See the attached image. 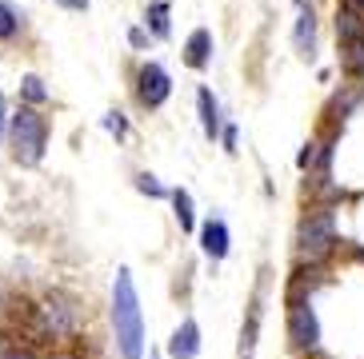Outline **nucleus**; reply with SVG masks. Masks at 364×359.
<instances>
[{
	"label": "nucleus",
	"instance_id": "obj_5",
	"mask_svg": "<svg viewBox=\"0 0 364 359\" xmlns=\"http://www.w3.org/2000/svg\"><path fill=\"white\" fill-rule=\"evenodd\" d=\"M289 339L296 351H316L321 348V319L312 311L309 296H292L289 299Z\"/></svg>",
	"mask_w": 364,
	"mask_h": 359
},
{
	"label": "nucleus",
	"instance_id": "obj_14",
	"mask_svg": "<svg viewBox=\"0 0 364 359\" xmlns=\"http://www.w3.org/2000/svg\"><path fill=\"white\" fill-rule=\"evenodd\" d=\"M168 200H172V211H176V223H181V232H196L193 192H188V188H172V192H168Z\"/></svg>",
	"mask_w": 364,
	"mask_h": 359
},
{
	"label": "nucleus",
	"instance_id": "obj_21",
	"mask_svg": "<svg viewBox=\"0 0 364 359\" xmlns=\"http://www.w3.org/2000/svg\"><path fill=\"white\" fill-rule=\"evenodd\" d=\"M216 140L225 144V152H228V156H236V152H240V148H236V144H240V136H236V124H225Z\"/></svg>",
	"mask_w": 364,
	"mask_h": 359
},
{
	"label": "nucleus",
	"instance_id": "obj_8",
	"mask_svg": "<svg viewBox=\"0 0 364 359\" xmlns=\"http://www.w3.org/2000/svg\"><path fill=\"white\" fill-rule=\"evenodd\" d=\"M196 116H200V132L208 140L220 136V128H225V116H220V100L213 96V88L200 84L196 88Z\"/></svg>",
	"mask_w": 364,
	"mask_h": 359
},
{
	"label": "nucleus",
	"instance_id": "obj_26",
	"mask_svg": "<svg viewBox=\"0 0 364 359\" xmlns=\"http://www.w3.org/2000/svg\"><path fill=\"white\" fill-rule=\"evenodd\" d=\"M296 4H304V0H296Z\"/></svg>",
	"mask_w": 364,
	"mask_h": 359
},
{
	"label": "nucleus",
	"instance_id": "obj_17",
	"mask_svg": "<svg viewBox=\"0 0 364 359\" xmlns=\"http://www.w3.org/2000/svg\"><path fill=\"white\" fill-rule=\"evenodd\" d=\"M100 124H105V132L108 136H117V140H129V116H124V112H120V108H108L105 116H100Z\"/></svg>",
	"mask_w": 364,
	"mask_h": 359
},
{
	"label": "nucleus",
	"instance_id": "obj_18",
	"mask_svg": "<svg viewBox=\"0 0 364 359\" xmlns=\"http://www.w3.org/2000/svg\"><path fill=\"white\" fill-rule=\"evenodd\" d=\"M132 184H136V192H144V196H152V200H168V188H164L152 172H136V176H132Z\"/></svg>",
	"mask_w": 364,
	"mask_h": 359
},
{
	"label": "nucleus",
	"instance_id": "obj_6",
	"mask_svg": "<svg viewBox=\"0 0 364 359\" xmlns=\"http://www.w3.org/2000/svg\"><path fill=\"white\" fill-rule=\"evenodd\" d=\"M196 240H200V252L204 260H213V264H220L228 255V248H232V232H228L225 216H208V220L196 228Z\"/></svg>",
	"mask_w": 364,
	"mask_h": 359
},
{
	"label": "nucleus",
	"instance_id": "obj_24",
	"mask_svg": "<svg viewBox=\"0 0 364 359\" xmlns=\"http://www.w3.org/2000/svg\"><path fill=\"white\" fill-rule=\"evenodd\" d=\"M60 9H68V12H88V0H56Z\"/></svg>",
	"mask_w": 364,
	"mask_h": 359
},
{
	"label": "nucleus",
	"instance_id": "obj_1",
	"mask_svg": "<svg viewBox=\"0 0 364 359\" xmlns=\"http://www.w3.org/2000/svg\"><path fill=\"white\" fill-rule=\"evenodd\" d=\"M108 316H112V336H117V351L120 359H144V311H140V296H136V280L124 264L112 275V304H108Z\"/></svg>",
	"mask_w": 364,
	"mask_h": 359
},
{
	"label": "nucleus",
	"instance_id": "obj_2",
	"mask_svg": "<svg viewBox=\"0 0 364 359\" xmlns=\"http://www.w3.org/2000/svg\"><path fill=\"white\" fill-rule=\"evenodd\" d=\"M48 136H53V124L41 108L21 104L9 116V144H12V160L21 168H36L48 152Z\"/></svg>",
	"mask_w": 364,
	"mask_h": 359
},
{
	"label": "nucleus",
	"instance_id": "obj_15",
	"mask_svg": "<svg viewBox=\"0 0 364 359\" xmlns=\"http://www.w3.org/2000/svg\"><path fill=\"white\" fill-rule=\"evenodd\" d=\"M24 32V12L12 0H0V44H12Z\"/></svg>",
	"mask_w": 364,
	"mask_h": 359
},
{
	"label": "nucleus",
	"instance_id": "obj_20",
	"mask_svg": "<svg viewBox=\"0 0 364 359\" xmlns=\"http://www.w3.org/2000/svg\"><path fill=\"white\" fill-rule=\"evenodd\" d=\"M129 44L136 48V53H149V48H152L149 28H144V24H132V28H129Z\"/></svg>",
	"mask_w": 364,
	"mask_h": 359
},
{
	"label": "nucleus",
	"instance_id": "obj_23",
	"mask_svg": "<svg viewBox=\"0 0 364 359\" xmlns=\"http://www.w3.org/2000/svg\"><path fill=\"white\" fill-rule=\"evenodd\" d=\"M4 132H9V100L0 92V144H4Z\"/></svg>",
	"mask_w": 364,
	"mask_h": 359
},
{
	"label": "nucleus",
	"instance_id": "obj_22",
	"mask_svg": "<svg viewBox=\"0 0 364 359\" xmlns=\"http://www.w3.org/2000/svg\"><path fill=\"white\" fill-rule=\"evenodd\" d=\"M0 359H36L33 348H24V343H12V348L0 351Z\"/></svg>",
	"mask_w": 364,
	"mask_h": 359
},
{
	"label": "nucleus",
	"instance_id": "obj_7",
	"mask_svg": "<svg viewBox=\"0 0 364 359\" xmlns=\"http://www.w3.org/2000/svg\"><path fill=\"white\" fill-rule=\"evenodd\" d=\"M200 355V324L193 316H184L176 331L168 336V359H196Z\"/></svg>",
	"mask_w": 364,
	"mask_h": 359
},
{
	"label": "nucleus",
	"instance_id": "obj_19",
	"mask_svg": "<svg viewBox=\"0 0 364 359\" xmlns=\"http://www.w3.org/2000/svg\"><path fill=\"white\" fill-rule=\"evenodd\" d=\"M316 160H321V144H316V140H309V144L300 148V156H296V168L300 172H312V168H316Z\"/></svg>",
	"mask_w": 364,
	"mask_h": 359
},
{
	"label": "nucleus",
	"instance_id": "obj_11",
	"mask_svg": "<svg viewBox=\"0 0 364 359\" xmlns=\"http://www.w3.org/2000/svg\"><path fill=\"white\" fill-rule=\"evenodd\" d=\"M292 44H296V53L304 56V60H312V56H316V12H312V4H300Z\"/></svg>",
	"mask_w": 364,
	"mask_h": 359
},
{
	"label": "nucleus",
	"instance_id": "obj_3",
	"mask_svg": "<svg viewBox=\"0 0 364 359\" xmlns=\"http://www.w3.org/2000/svg\"><path fill=\"white\" fill-rule=\"evenodd\" d=\"M336 248V220H332L328 208L309 211L296 228V264H321L324 255Z\"/></svg>",
	"mask_w": 364,
	"mask_h": 359
},
{
	"label": "nucleus",
	"instance_id": "obj_10",
	"mask_svg": "<svg viewBox=\"0 0 364 359\" xmlns=\"http://www.w3.org/2000/svg\"><path fill=\"white\" fill-rule=\"evenodd\" d=\"M36 316H41V331L48 339H65V336H73V311H68V307H56L53 299H48V304L44 307H36Z\"/></svg>",
	"mask_w": 364,
	"mask_h": 359
},
{
	"label": "nucleus",
	"instance_id": "obj_13",
	"mask_svg": "<svg viewBox=\"0 0 364 359\" xmlns=\"http://www.w3.org/2000/svg\"><path fill=\"white\" fill-rule=\"evenodd\" d=\"M144 28L152 40H168L172 36V4L168 0H149L144 4Z\"/></svg>",
	"mask_w": 364,
	"mask_h": 359
},
{
	"label": "nucleus",
	"instance_id": "obj_16",
	"mask_svg": "<svg viewBox=\"0 0 364 359\" xmlns=\"http://www.w3.org/2000/svg\"><path fill=\"white\" fill-rule=\"evenodd\" d=\"M21 104H28V108H44V104H48V88H44V80L36 72H28L21 80Z\"/></svg>",
	"mask_w": 364,
	"mask_h": 359
},
{
	"label": "nucleus",
	"instance_id": "obj_9",
	"mask_svg": "<svg viewBox=\"0 0 364 359\" xmlns=\"http://www.w3.org/2000/svg\"><path fill=\"white\" fill-rule=\"evenodd\" d=\"M213 48H216L213 32H208V28H193V36L184 40V64L196 68V72H204V68L213 64Z\"/></svg>",
	"mask_w": 364,
	"mask_h": 359
},
{
	"label": "nucleus",
	"instance_id": "obj_25",
	"mask_svg": "<svg viewBox=\"0 0 364 359\" xmlns=\"http://www.w3.org/2000/svg\"><path fill=\"white\" fill-rule=\"evenodd\" d=\"M149 359H164V355H161V351H152V355H149Z\"/></svg>",
	"mask_w": 364,
	"mask_h": 359
},
{
	"label": "nucleus",
	"instance_id": "obj_27",
	"mask_svg": "<svg viewBox=\"0 0 364 359\" xmlns=\"http://www.w3.org/2000/svg\"><path fill=\"white\" fill-rule=\"evenodd\" d=\"M0 351H4V343H0Z\"/></svg>",
	"mask_w": 364,
	"mask_h": 359
},
{
	"label": "nucleus",
	"instance_id": "obj_12",
	"mask_svg": "<svg viewBox=\"0 0 364 359\" xmlns=\"http://www.w3.org/2000/svg\"><path fill=\"white\" fill-rule=\"evenodd\" d=\"M260 316H264V307H260V292H257V296H252V304H248L245 328H240V351H236V359H252V355H257V343H260Z\"/></svg>",
	"mask_w": 364,
	"mask_h": 359
},
{
	"label": "nucleus",
	"instance_id": "obj_4",
	"mask_svg": "<svg viewBox=\"0 0 364 359\" xmlns=\"http://www.w3.org/2000/svg\"><path fill=\"white\" fill-rule=\"evenodd\" d=\"M168 96H172L168 68H164L161 60H144L136 68V104L144 108V112H156V108L168 104Z\"/></svg>",
	"mask_w": 364,
	"mask_h": 359
}]
</instances>
